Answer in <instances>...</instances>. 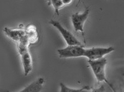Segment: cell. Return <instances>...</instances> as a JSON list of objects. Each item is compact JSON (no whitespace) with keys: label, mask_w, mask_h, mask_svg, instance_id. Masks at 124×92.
Instances as JSON below:
<instances>
[{"label":"cell","mask_w":124,"mask_h":92,"mask_svg":"<svg viewBox=\"0 0 124 92\" xmlns=\"http://www.w3.org/2000/svg\"><path fill=\"white\" fill-rule=\"evenodd\" d=\"M85 48L82 46H67L62 49L57 50L61 58H73L84 57Z\"/></svg>","instance_id":"277c9868"},{"label":"cell","mask_w":124,"mask_h":92,"mask_svg":"<svg viewBox=\"0 0 124 92\" xmlns=\"http://www.w3.org/2000/svg\"><path fill=\"white\" fill-rule=\"evenodd\" d=\"M48 5L49 6L51 5L55 9V12L57 15H59V11L61 8L65 6L62 3V1L60 0H53L50 1L48 2Z\"/></svg>","instance_id":"8fae6325"},{"label":"cell","mask_w":124,"mask_h":92,"mask_svg":"<svg viewBox=\"0 0 124 92\" xmlns=\"http://www.w3.org/2000/svg\"><path fill=\"white\" fill-rule=\"evenodd\" d=\"M90 67L98 82H104L108 85L110 83L106 77L105 67L107 64V59L104 57L101 59L88 61Z\"/></svg>","instance_id":"7a4b0ae2"},{"label":"cell","mask_w":124,"mask_h":92,"mask_svg":"<svg viewBox=\"0 0 124 92\" xmlns=\"http://www.w3.org/2000/svg\"><path fill=\"white\" fill-rule=\"evenodd\" d=\"M44 83L45 79L39 77L18 92H40Z\"/></svg>","instance_id":"9c48e42d"},{"label":"cell","mask_w":124,"mask_h":92,"mask_svg":"<svg viewBox=\"0 0 124 92\" xmlns=\"http://www.w3.org/2000/svg\"><path fill=\"white\" fill-rule=\"evenodd\" d=\"M109 85V87L111 89V90H112V91H113V92H117L116 91V89L114 88V86L113 85H112V84H111L110 83L109 84V85Z\"/></svg>","instance_id":"5bb4252c"},{"label":"cell","mask_w":124,"mask_h":92,"mask_svg":"<svg viewBox=\"0 0 124 92\" xmlns=\"http://www.w3.org/2000/svg\"><path fill=\"white\" fill-rule=\"evenodd\" d=\"M62 3L64 6L69 5L72 2V0H62Z\"/></svg>","instance_id":"4fadbf2b"},{"label":"cell","mask_w":124,"mask_h":92,"mask_svg":"<svg viewBox=\"0 0 124 92\" xmlns=\"http://www.w3.org/2000/svg\"><path fill=\"white\" fill-rule=\"evenodd\" d=\"M83 92H105V89L104 85H101L99 88L94 89L92 91H89V89H85Z\"/></svg>","instance_id":"7c38bea8"},{"label":"cell","mask_w":124,"mask_h":92,"mask_svg":"<svg viewBox=\"0 0 124 92\" xmlns=\"http://www.w3.org/2000/svg\"><path fill=\"white\" fill-rule=\"evenodd\" d=\"M115 51L113 47H93L89 49H85L84 57L88 60H94L104 58L105 55L109 54Z\"/></svg>","instance_id":"5b68a950"},{"label":"cell","mask_w":124,"mask_h":92,"mask_svg":"<svg viewBox=\"0 0 124 92\" xmlns=\"http://www.w3.org/2000/svg\"><path fill=\"white\" fill-rule=\"evenodd\" d=\"M25 35L30 45L35 44L39 40V36L36 26L33 24H30L25 27Z\"/></svg>","instance_id":"ba28073f"},{"label":"cell","mask_w":124,"mask_h":92,"mask_svg":"<svg viewBox=\"0 0 124 92\" xmlns=\"http://www.w3.org/2000/svg\"><path fill=\"white\" fill-rule=\"evenodd\" d=\"M49 23L55 27L60 32L68 46H82L81 42H79L71 32L64 28L59 21L51 20Z\"/></svg>","instance_id":"3957f363"},{"label":"cell","mask_w":124,"mask_h":92,"mask_svg":"<svg viewBox=\"0 0 124 92\" xmlns=\"http://www.w3.org/2000/svg\"><path fill=\"white\" fill-rule=\"evenodd\" d=\"M18 53L21 58L24 74L27 76L33 70V63L31 53L29 51L30 43L27 36L17 44Z\"/></svg>","instance_id":"6da1fadb"},{"label":"cell","mask_w":124,"mask_h":92,"mask_svg":"<svg viewBox=\"0 0 124 92\" xmlns=\"http://www.w3.org/2000/svg\"><path fill=\"white\" fill-rule=\"evenodd\" d=\"M60 92H83L85 89H90L89 86L85 85L80 89H73L67 87L66 85L62 83H61L60 85Z\"/></svg>","instance_id":"30bf717a"},{"label":"cell","mask_w":124,"mask_h":92,"mask_svg":"<svg viewBox=\"0 0 124 92\" xmlns=\"http://www.w3.org/2000/svg\"><path fill=\"white\" fill-rule=\"evenodd\" d=\"M89 14V9H86L82 13L77 12L73 14L71 16V21L72 23L74 30L76 31H80L85 39L84 33V25L87 20Z\"/></svg>","instance_id":"8992f818"},{"label":"cell","mask_w":124,"mask_h":92,"mask_svg":"<svg viewBox=\"0 0 124 92\" xmlns=\"http://www.w3.org/2000/svg\"><path fill=\"white\" fill-rule=\"evenodd\" d=\"M3 31L7 36L16 44L18 43L25 36V28L23 27H19L18 29H9L8 27H5Z\"/></svg>","instance_id":"52a82bcc"}]
</instances>
